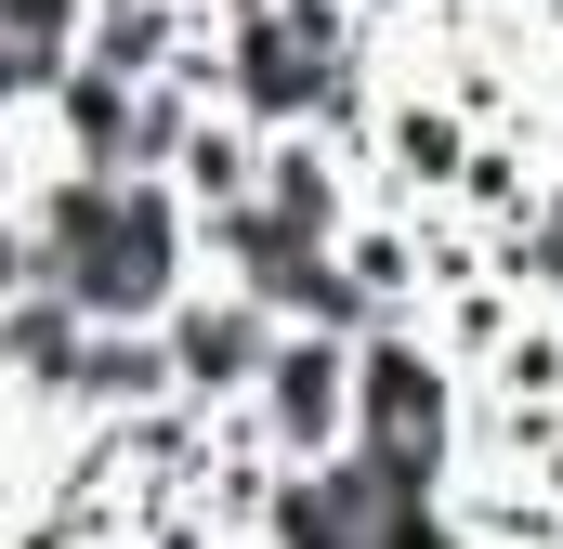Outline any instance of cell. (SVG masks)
I'll return each mask as SVG.
<instances>
[{"label":"cell","mask_w":563,"mask_h":549,"mask_svg":"<svg viewBox=\"0 0 563 549\" xmlns=\"http://www.w3.org/2000/svg\"><path fill=\"white\" fill-rule=\"evenodd\" d=\"M250 432L276 445L288 471H341L354 458V340L288 327L276 367H263V393H250Z\"/></svg>","instance_id":"6da1fadb"},{"label":"cell","mask_w":563,"mask_h":549,"mask_svg":"<svg viewBox=\"0 0 563 549\" xmlns=\"http://www.w3.org/2000/svg\"><path fill=\"white\" fill-rule=\"evenodd\" d=\"M157 340H170V380H184V406H197V418H250V393H263V367H276L288 327L250 301V288H223V274H210Z\"/></svg>","instance_id":"7a4b0ae2"},{"label":"cell","mask_w":563,"mask_h":549,"mask_svg":"<svg viewBox=\"0 0 563 549\" xmlns=\"http://www.w3.org/2000/svg\"><path fill=\"white\" fill-rule=\"evenodd\" d=\"M525 314H538V288H511V274H472V288H445V301H432L420 327L459 354V367H472V380H485V367L525 340Z\"/></svg>","instance_id":"3957f363"},{"label":"cell","mask_w":563,"mask_h":549,"mask_svg":"<svg viewBox=\"0 0 563 549\" xmlns=\"http://www.w3.org/2000/svg\"><path fill=\"white\" fill-rule=\"evenodd\" d=\"M498 274L538 288V314H563V223H551V236H525V249H498Z\"/></svg>","instance_id":"277c9868"},{"label":"cell","mask_w":563,"mask_h":549,"mask_svg":"<svg viewBox=\"0 0 563 549\" xmlns=\"http://www.w3.org/2000/svg\"><path fill=\"white\" fill-rule=\"evenodd\" d=\"M210 26H263V13H288V0H197Z\"/></svg>","instance_id":"5b68a950"}]
</instances>
